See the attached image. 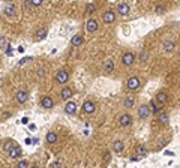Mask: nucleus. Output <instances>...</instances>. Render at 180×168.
Segmentation results:
<instances>
[{
    "mask_svg": "<svg viewBox=\"0 0 180 168\" xmlns=\"http://www.w3.org/2000/svg\"><path fill=\"white\" fill-rule=\"evenodd\" d=\"M68 80H69V74H68V71L62 69V71H59V72L56 74V81H57L59 84H66L68 83Z\"/></svg>",
    "mask_w": 180,
    "mask_h": 168,
    "instance_id": "obj_1",
    "label": "nucleus"
},
{
    "mask_svg": "<svg viewBox=\"0 0 180 168\" xmlns=\"http://www.w3.org/2000/svg\"><path fill=\"white\" fill-rule=\"evenodd\" d=\"M140 86H141V80H140L138 77H131V78L126 81V87H128L129 90H137V89H140Z\"/></svg>",
    "mask_w": 180,
    "mask_h": 168,
    "instance_id": "obj_2",
    "label": "nucleus"
},
{
    "mask_svg": "<svg viewBox=\"0 0 180 168\" xmlns=\"http://www.w3.org/2000/svg\"><path fill=\"white\" fill-rule=\"evenodd\" d=\"M135 62V54L134 53H125L123 56H122V63L125 65V66H131L132 63Z\"/></svg>",
    "mask_w": 180,
    "mask_h": 168,
    "instance_id": "obj_3",
    "label": "nucleus"
},
{
    "mask_svg": "<svg viewBox=\"0 0 180 168\" xmlns=\"http://www.w3.org/2000/svg\"><path fill=\"white\" fill-rule=\"evenodd\" d=\"M83 111H84L86 114H93V113L96 111L95 102H93V101H86V102L83 104Z\"/></svg>",
    "mask_w": 180,
    "mask_h": 168,
    "instance_id": "obj_4",
    "label": "nucleus"
},
{
    "mask_svg": "<svg viewBox=\"0 0 180 168\" xmlns=\"http://www.w3.org/2000/svg\"><path fill=\"white\" fill-rule=\"evenodd\" d=\"M119 123H120V126H123V128L131 126L132 125V116L131 114H122L120 119H119Z\"/></svg>",
    "mask_w": 180,
    "mask_h": 168,
    "instance_id": "obj_5",
    "label": "nucleus"
},
{
    "mask_svg": "<svg viewBox=\"0 0 180 168\" xmlns=\"http://www.w3.org/2000/svg\"><path fill=\"white\" fill-rule=\"evenodd\" d=\"M102 21L107 23V24L114 23V21H116V15H114V12H113V11H107V12H104V15H102Z\"/></svg>",
    "mask_w": 180,
    "mask_h": 168,
    "instance_id": "obj_6",
    "label": "nucleus"
},
{
    "mask_svg": "<svg viewBox=\"0 0 180 168\" xmlns=\"http://www.w3.org/2000/svg\"><path fill=\"white\" fill-rule=\"evenodd\" d=\"M150 116V108H149V105H141L140 108H138V117L140 119H147Z\"/></svg>",
    "mask_w": 180,
    "mask_h": 168,
    "instance_id": "obj_7",
    "label": "nucleus"
},
{
    "mask_svg": "<svg viewBox=\"0 0 180 168\" xmlns=\"http://www.w3.org/2000/svg\"><path fill=\"white\" fill-rule=\"evenodd\" d=\"M41 105H42V108H45V110H50V108L54 107V101H53L51 96H44L42 101H41Z\"/></svg>",
    "mask_w": 180,
    "mask_h": 168,
    "instance_id": "obj_8",
    "label": "nucleus"
},
{
    "mask_svg": "<svg viewBox=\"0 0 180 168\" xmlns=\"http://www.w3.org/2000/svg\"><path fill=\"white\" fill-rule=\"evenodd\" d=\"M5 14L9 15V17H14V15L17 14V6H15L14 3H8V5L5 6Z\"/></svg>",
    "mask_w": 180,
    "mask_h": 168,
    "instance_id": "obj_9",
    "label": "nucleus"
},
{
    "mask_svg": "<svg viewBox=\"0 0 180 168\" xmlns=\"http://www.w3.org/2000/svg\"><path fill=\"white\" fill-rule=\"evenodd\" d=\"M104 71H105L107 74H111V72L114 71V60L107 59V60L104 62Z\"/></svg>",
    "mask_w": 180,
    "mask_h": 168,
    "instance_id": "obj_10",
    "label": "nucleus"
},
{
    "mask_svg": "<svg viewBox=\"0 0 180 168\" xmlns=\"http://www.w3.org/2000/svg\"><path fill=\"white\" fill-rule=\"evenodd\" d=\"M113 152H116V153H120V152H123V149H125V143L123 141H120V140H116L114 143H113Z\"/></svg>",
    "mask_w": 180,
    "mask_h": 168,
    "instance_id": "obj_11",
    "label": "nucleus"
},
{
    "mask_svg": "<svg viewBox=\"0 0 180 168\" xmlns=\"http://www.w3.org/2000/svg\"><path fill=\"white\" fill-rule=\"evenodd\" d=\"M8 155H9V158H12V159H17V158L21 155V149H20L18 146H12V149L8 152Z\"/></svg>",
    "mask_w": 180,
    "mask_h": 168,
    "instance_id": "obj_12",
    "label": "nucleus"
},
{
    "mask_svg": "<svg viewBox=\"0 0 180 168\" xmlns=\"http://www.w3.org/2000/svg\"><path fill=\"white\" fill-rule=\"evenodd\" d=\"M86 30H87L89 33L96 32V30H98V23H96L95 20H89V21L86 23Z\"/></svg>",
    "mask_w": 180,
    "mask_h": 168,
    "instance_id": "obj_13",
    "label": "nucleus"
},
{
    "mask_svg": "<svg viewBox=\"0 0 180 168\" xmlns=\"http://www.w3.org/2000/svg\"><path fill=\"white\" fill-rule=\"evenodd\" d=\"M129 11H131V8H129V5H126V3H120V5L117 6V12H119L120 15H128Z\"/></svg>",
    "mask_w": 180,
    "mask_h": 168,
    "instance_id": "obj_14",
    "label": "nucleus"
},
{
    "mask_svg": "<svg viewBox=\"0 0 180 168\" xmlns=\"http://www.w3.org/2000/svg\"><path fill=\"white\" fill-rule=\"evenodd\" d=\"M156 101H158L161 105H165V104L168 102V95H167L165 92H159V93L156 95Z\"/></svg>",
    "mask_w": 180,
    "mask_h": 168,
    "instance_id": "obj_15",
    "label": "nucleus"
},
{
    "mask_svg": "<svg viewBox=\"0 0 180 168\" xmlns=\"http://www.w3.org/2000/svg\"><path fill=\"white\" fill-rule=\"evenodd\" d=\"M75 111H77V104H75V102L71 101V102H68V104L65 105V113H66V114H74Z\"/></svg>",
    "mask_w": 180,
    "mask_h": 168,
    "instance_id": "obj_16",
    "label": "nucleus"
},
{
    "mask_svg": "<svg viewBox=\"0 0 180 168\" xmlns=\"http://www.w3.org/2000/svg\"><path fill=\"white\" fill-rule=\"evenodd\" d=\"M27 98H29V93L24 92V90H20V92L17 93V101H18L20 104H24V102L27 101Z\"/></svg>",
    "mask_w": 180,
    "mask_h": 168,
    "instance_id": "obj_17",
    "label": "nucleus"
},
{
    "mask_svg": "<svg viewBox=\"0 0 180 168\" xmlns=\"http://www.w3.org/2000/svg\"><path fill=\"white\" fill-rule=\"evenodd\" d=\"M162 48H164V51L171 53V51L176 48V42H174V41H165V42H164V45H162Z\"/></svg>",
    "mask_w": 180,
    "mask_h": 168,
    "instance_id": "obj_18",
    "label": "nucleus"
},
{
    "mask_svg": "<svg viewBox=\"0 0 180 168\" xmlns=\"http://www.w3.org/2000/svg\"><path fill=\"white\" fill-rule=\"evenodd\" d=\"M83 42H84V38H83L81 35H75V36H72V39H71V44H72L74 47H80Z\"/></svg>",
    "mask_w": 180,
    "mask_h": 168,
    "instance_id": "obj_19",
    "label": "nucleus"
},
{
    "mask_svg": "<svg viewBox=\"0 0 180 168\" xmlns=\"http://www.w3.org/2000/svg\"><path fill=\"white\" fill-rule=\"evenodd\" d=\"M60 96H62L63 99H69V98H72V90H71L69 87H63L62 92H60Z\"/></svg>",
    "mask_w": 180,
    "mask_h": 168,
    "instance_id": "obj_20",
    "label": "nucleus"
},
{
    "mask_svg": "<svg viewBox=\"0 0 180 168\" xmlns=\"http://www.w3.org/2000/svg\"><path fill=\"white\" fill-rule=\"evenodd\" d=\"M47 143L48 144H56L57 143V134L56 132H48L47 134Z\"/></svg>",
    "mask_w": 180,
    "mask_h": 168,
    "instance_id": "obj_21",
    "label": "nucleus"
},
{
    "mask_svg": "<svg viewBox=\"0 0 180 168\" xmlns=\"http://www.w3.org/2000/svg\"><path fill=\"white\" fill-rule=\"evenodd\" d=\"M123 105L126 108H132V105H134V96H126L125 101H123Z\"/></svg>",
    "mask_w": 180,
    "mask_h": 168,
    "instance_id": "obj_22",
    "label": "nucleus"
},
{
    "mask_svg": "<svg viewBox=\"0 0 180 168\" xmlns=\"http://www.w3.org/2000/svg\"><path fill=\"white\" fill-rule=\"evenodd\" d=\"M35 36H36V39H44L45 36H47V29H39V30H36Z\"/></svg>",
    "mask_w": 180,
    "mask_h": 168,
    "instance_id": "obj_23",
    "label": "nucleus"
},
{
    "mask_svg": "<svg viewBox=\"0 0 180 168\" xmlns=\"http://www.w3.org/2000/svg\"><path fill=\"white\" fill-rule=\"evenodd\" d=\"M149 108H152V113H155V114H158V113L161 111V107H158V105H156L153 101L150 102V107H149Z\"/></svg>",
    "mask_w": 180,
    "mask_h": 168,
    "instance_id": "obj_24",
    "label": "nucleus"
},
{
    "mask_svg": "<svg viewBox=\"0 0 180 168\" xmlns=\"http://www.w3.org/2000/svg\"><path fill=\"white\" fill-rule=\"evenodd\" d=\"M137 153H138L140 156H144V155L147 153V149H146L144 146H138V149H137Z\"/></svg>",
    "mask_w": 180,
    "mask_h": 168,
    "instance_id": "obj_25",
    "label": "nucleus"
},
{
    "mask_svg": "<svg viewBox=\"0 0 180 168\" xmlns=\"http://www.w3.org/2000/svg\"><path fill=\"white\" fill-rule=\"evenodd\" d=\"M159 122H161V123H164V125H165V123H168V114L162 113V114L159 116Z\"/></svg>",
    "mask_w": 180,
    "mask_h": 168,
    "instance_id": "obj_26",
    "label": "nucleus"
},
{
    "mask_svg": "<svg viewBox=\"0 0 180 168\" xmlns=\"http://www.w3.org/2000/svg\"><path fill=\"white\" fill-rule=\"evenodd\" d=\"M95 9H96V8H95V5H93V3H90V5H87V8H86V12H87V14H93V12H95Z\"/></svg>",
    "mask_w": 180,
    "mask_h": 168,
    "instance_id": "obj_27",
    "label": "nucleus"
},
{
    "mask_svg": "<svg viewBox=\"0 0 180 168\" xmlns=\"http://www.w3.org/2000/svg\"><path fill=\"white\" fill-rule=\"evenodd\" d=\"M17 168H29V162H27V161H20Z\"/></svg>",
    "mask_w": 180,
    "mask_h": 168,
    "instance_id": "obj_28",
    "label": "nucleus"
},
{
    "mask_svg": "<svg viewBox=\"0 0 180 168\" xmlns=\"http://www.w3.org/2000/svg\"><path fill=\"white\" fill-rule=\"evenodd\" d=\"M44 0H30V5L32 6H41Z\"/></svg>",
    "mask_w": 180,
    "mask_h": 168,
    "instance_id": "obj_29",
    "label": "nucleus"
},
{
    "mask_svg": "<svg viewBox=\"0 0 180 168\" xmlns=\"http://www.w3.org/2000/svg\"><path fill=\"white\" fill-rule=\"evenodd\" d=\"M164 12H165V8H164V6H156V14L161 15V14H164Z\"/></svg>",
    "mask_w": 180,
    "mask_h": 168,
    "instance_id": "obj_30",
    "label": "nucleus"
},
{
    "mask_svg": "<svg viewBox=\"0 0 180 168\" xmlns=\"http://www.w3.org/2000/svg\"><path fill=\"white\" fill-rule=\"evenodd\" d=\"M12 146H14V144H12V141H8V143L5 144V150H8V152H9V150L12 149Z\"/></svg>",
    "mask_w": 180,
    "mask_h": 168,
    "instance_id": "obj_31",
    "label": "nucleus"
},
{
    "mask_svg": "<svg viewBox=\"0 0 180 168\" xmlns=\"http://www.w3.org/2000/svg\"><path fill=\"white\" fill-rule=\"evenodd\" d=\"M5 42H6L5 36H2V35H0V47H3V45H5Z\"/></svg>",
    "mask_w": 180,
    "mask_h": 168,
    "instance_id": "obj_32",
    "label": "nucleus"
},
{
    "mask_svg": "<svg viewBox=\"0 0 180 168\" xmlns=\"http://www.w3.org/2000/svg\"><path fill=\"white\" fill-rule=\"evenodd\" d=\"M51 168H62V165H60L59 162H53V165H51Z\"/></svg>",
    "mask_w": 180,
    "mask_h": 168,
    "instance_id": "obj_33",
    "label": "nucleus"
},
{
    "mask_svg": "<svg viewBox=\"0 0 180 168\" xmlns=\"http://www.w3.org/2000/svg\"><path fill=\"white\" fill-rule=\"evenodd\" d=\"M27 60H30V57H24V59H21V62H20V63L23 65V63H26Z\"/></svg>",
    "mask_w": 180,
    "mask_h": 168,
    "instance_id": "obj_34",
    "label": "nucleus"
},
{
    "mask_svg": "<svg viewBox=\"0 0 180 168\" xmlns=\"http://www.w3.org/2000/svg\"><path fill=\"white\" fill-rule=\"evenodd\" d=\"M21 122H23V123H24V125H26V123H29V119H27V117H24V119H23V120H21Z\"/></svg>",
    "mask_w": 180,
    "mask_h": 168,
    "instance_id": "obj_35",
    "label": "nucleus"
},
{
    "mask_svg": "<svg viewBox=\"0 0 180 168\" xmlns=\"http://www.w3.org/2000/svg\"><path fill=\"white\" fill-rule=\"evenodd\" d=\"M30 168H39L38 165H33V167H30Z\"/></svg>",
    "mask_w": 180,
    "mask_h": 168,
    "instance_id": "obj_36",
    "label": "nucleus"
},
{
    "mask_svg": "<svg viewBox=\"0 0 180 168\" xmlns=\"http://www.w3.org/2000/svg\"><path fill=\"white\" fill-rule=\"evenodd\" d=\"M6 2H9V3H12V2H14V0H6Z\"/></svg>",
    "mask_w": 180,
    "mask_h": 168,
    "instance_id": "obj_37",
    "label": "nucleus"
},
{
    "mask_svg": "<svg viewBox=\"0 0 180 168\" xmlns=\"http://www.w3.org/2000/svg\"><path fill=\"white\" fill-rule=\"evenodd\" d=\"M179 57H180V51H179Z\"/></svg>",
    "mask_w": 180,
    "mask_h": 168,
    "instance_id": "obj_38",
    "label": "nucleus"
}]
</instances>
